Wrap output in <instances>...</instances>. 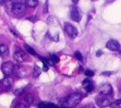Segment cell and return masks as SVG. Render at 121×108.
Returning <instances> with one entry per match:
<instances>
[{
  "mask_svg": "<svg viewBox=\"0 0 121 108\" xmlns=\"http://www.w3.org/2000/svg\"><path fill=\"white\" fill-rule=\"evenodd\" d=\"M82 99V95L79 93H74L72 95H69L64 99V105L69 107H75L77 106Z\"/></svg>",
  "mask_w": 121,
  "mask_h": 108,
  "instance_id": "1",
  "label": "cell"
},
{
  "mask_svg": "<svg viewBox=\"0 0 121 108\" xmlns=\"http://www.w3.org/2000/svg\"><path fill=\"white\" fill-rule=\"evenodd\" d=\"M112 103V98H110V96L100 95V96L97 97V99H96V104H97L99 107L111 106Z\"/></svg>",
  "mask_w": 121,
  "mask_h": 108,
  "instance_id": "2",
  "label": "cell"
},
{
  "mask_svg": "<svg viewBox=\"0 0 121 108\" xmlns=\"http://www.w3.org/2000/svg\"><path fill=\"white\" fill-rule=\"evenodd\" d=\"M63 29L66 32V34L70 38H72V39H74V38H76L78 36V30H77V28L73 25H71L70 23H64Z\"/></svg>",
  "mask_w": 121,
  "mask_h": 108,
  "instance_id": "3",
  "label": "cell"
},
{
  "mask_svg": "<svg viewBox=\"0 0 121 108\" xmlns=\"http://www.w3.org/2000/svg\"><path fill=\"white\" fill-rule=\"evenodd\" d=\"M14 68H15V65L11 62H5L2 64V72L6 77L10 76L14 72Z\"/></svg>",
  "mask_w": 121,
  "mask_h": 108,
  "instance_id": "4",
  "label": "cell"
},
{
  "mask_svg": "<svg viewBox=\"0 0 121 108\" xmlns=\"http://www.w3.org/2000/svg\"><path fill=\"white\" fill-rule=\"evenodd\" d=\"M98 93H99V95L111 96L112 94V85L110 83H103V84L99 85Z\"/></svg>",
  "mask_w": 121,
  "mask_h": 108,
  "instance_id": "5",
  "label": "cell"
},
{
  "mask_svg": "<svg viewBox=\"0 0 121 108\" xmlns=\"http://www.w3.org/2000/svg\"><path fill=\"white\" fill-rule=\"evenodd\" d=\"M26 9V5L23 3H14L11 4V11L14 14H22Z\"/></svg>",
  "mask_w": 121,
  "mask_h": 108,
  "instance_id": "6",
  "label": "cell"
},
{
  "mask_svg": "<svg viewBox=\"0 0 121 108\" xmlns=\"http://www.w3.org/2000/svg\"><path fill=\"white\" fill-rule=\"evenodd\" d=\"M70 15L72 20H74L75 22H79L81 19V12L80 10L78 9V7L73 6L71 8V11H70Z\"/></svg>",
  "mask_w": 121,
  "mask_h": 108,
  "instance_id": "7",
  "label": "cell"
},
{
  "mask_svg": "<svg viewBox=\"0 0 121 108\" xmlns=\"http://www.w3.org/2000/svg\"><path fill=\"white\" fill-rule=\"evenodd\" d=\"M13 58H14V60H15L17 63H23V62H25V61L26 60L27 55H26V52H24L23 50H20V49H19V50H16V51L14 52Z\"/></svg>",
  "mask_w": 121,
  "mask_h": 108,
  "instance_id": "8",
  "label": "cell"
},
{
  "mask_svg": "<svg viewBox=\"0 0 121 108\" xmlns=\"http://www.w3.org/2000/svg\"><path fill=\"white\" fill-rule=\"evenodd\" d=\"M106 47H107L108 49L112 50V51H117V50H119V48H120V44L118 43V41L113 40V39H111V40H109V41L107 42Z\"/></svg>",
  "mask_w": 121,
  "mask_h": 108,
  "instance_id": "9",
  "label": "cell"
},
{
  "mask_svg": "<svg viewBox=\"0 0 121 108\" xmlns=\"http://www.w3.org/2000/svg\"><path fill=\"white\" fill-rule=\"evenodd\" d=\"M0 84L2 85L3 89H9L13 84V80L11 78H9V76H7L0 81Z\"/></svg>",
  "mask_w": 121,
  "mask_h": 108,
  "instance_id": "10",
  "label": "cell"
},
{
  "mask_svg": "<svg viewBox=\"0 0 121 108\" xmlns=\"http://www.w3.org/2000/svg\"><path fill=\"white\" fill-rule=\"evenodd\" d=\"M14 72H15L16 76L19 77V78H23V77L26 76V74H27L26 68L23 67L22 65H17V66H15V68H14Z\"/></svg>",
  "mask_w": 121,
  "mask_h": 108,
  "instance_id": "11",
  "label": "cell"
},
{
  "mask_svg": "<svg viewBox=\"0 0 121 108\" xmlns=\"http://www.w3.org/2000/svg\"><path fill=\"white\" fill-rule=\"evenodd\" d=\"M82 86L86 89L87 92H91V91H93V89H94L93 81H92L91 79H88V78L85 79V80L82 81Z\"/></svg>",
  "mask_w": 121,
  "mask_h": 108,
  "instance_id": "12",
  "label": "cell"
},
{
  "mask_svg": "<svg viewBox=\"0 0 121 108\" xmlns=\"http://www.w3.org/2000/svg\"><path fill=\"white\" fill-rule=\"evenodd\" d=\"M9 55V47L5 44H0V56L6 57Z\"/></svg>",
  "mask_w": 121,
  "mask_h": 108,
  "instance_id": "13",
  "label": "cell"
},
{
  "mask_svg": "<svg viewBox=\"0 0 121 108\" xmlns=\"http://www.w3.org/2000/svg\"><path fill=\"white\" fill-rule=\"evenodd\" d=\"M25 3H26V5L27 7H29V8H35V7H37L38 4H39L38 0H25Z\"/></svg>",
  "mask_w": 121,
  "mask_h": 108,
  "instance_id": "14",
  "label": "cell"
},
{
  "mask_svg": "<svg viewBox=\"0 0 121 108\" xmlns=\"http://www.w3.org/2000/svg\"><path fill=\"white\" fill-rule=\"evenodd\" d=\"M39 107H43V108H49V107H56L55 104L51 103V102H45V101H43V102H40L38 104Z\"/></svg>",
  "mask_w": 121,
  "mask_h": 108,
  "instance_id": "15",
  "label": "cell"
},
{
  "mask_svg": "<svg viewBox=\"0 0 121 108\" xmlns=\"http://www.w3.org/2000/svg\"><path fill=\"white\" fill-rule=\"evenodd\" d=\"M41 72H42V69L38 65H34V68H33V77L38 78L40 76Z\"/></svg>",
  "mask_w": 121,
  "mask_h": 108,
  "instance_id": "16",
  "label": "cell"
},
{
  "mask_svg": "<svg viewBox=\"0 0 121 108\" xmlns=\"http://www.w3.org/2000/svg\"><path fill=\"white\" fill-rule=\"evenodd\" d=\"M25 100H26V103L31 104L33 102V100H34V98H33V96L31 94H27V95L25 96Z\"/></svg>",
  "mask_w": 121,
  "mask_h": 108,
  "instance_id": "17",
  "label": "cell"
},
{
  "mask_svg": "<svg viewBox=\"0 0 121 108\" xmlns=\"http://www.w3.org/2000/svg\"><path fill=\"white\" fill-rule=\"evenodd\" d=\"M25 48H26V52H28V53H30L31 55H37V53H36V51L31 47V46H29L28 45H25Z\"/></svg>",
  "mask_w": 121,
  "mask_h": 108,
  "instance_id": "18",
  "label": "cell"
},
{
  "mask_svg": "<svg viewBox=\"0 0 121 108\" xmlns=\"http://www.w3.org/2000/svg\"><path fill=\"white\" fill-rule=\"evenodd\" d=\"M112 107H114V108H121V99H117L115 101H113L111 105Z\"/></svg>",
  "mask_w": 121,
  "mask_h": 108,
  "instance_id": "19",
  "label": "cell"
},
{
  "mask_svg": "<svg viewBox=\"0 0 121 108\" xmlns=\"http://www.w3.org/2000/svg\"><path fill=\"white\" fill-rule=\"evenodd\" d=\"M50 59H51V61L54 63H59V61H60V59H59V57L56 55V54H50Z\"/></svg>",
  "mask_w": 121,
  "mask_h": 108,
  "instance_id": "20",
  "label": "cell"
},
{
  "mask_svg": "<svg viewBox=\"0 0 121 108\" xmlns=\"http://www.w3.org/2000/svg\"><path fill=\"white\" fill-rule=\"evenodd\" d=\"M74 55H75V57H76L78 60H79V61H82V60H83V56H82V54H81L79 51H76Z\"/></svg>",
  "mask_w": 121,
  "mask_h": 108,
  "instance_id": "21",
  "label": "cell"
},
{
  "mask_svg": "<svg viewBox=\"0 0 121 108\" xmlns=\"http://www.w3.org/2000/svg\"><path fill=\"white\" fill-rule=\"evenodd\" d=\"M87 77H93L94 76V72L92 71V70H90V69H87V70H85V73H84Z\"/></svg>",
  "mask_w": 121,
  "mask_h": 108,
  "instance_id": "22",
  "label": "cell"
},
{
  "mask_svg": "<svg viewBox=\"0 0 121 108\" xmlns=\"http://www.w3.org/2000/svg\"><path fill=\"white\" fill-rule=\"evenodd\" d=\"M25 91V87H23V88H21V89H18V90H16L15 91V94L18 96V95H21L23 92Z\"/></svg>",
  "mask_w": 121,
  "mask_h": 108,
  "instance_id": "23",
  "label": "cell"
},
{
  "mask_svg": "<svg viewBox=\"0 0 121 108\" xmlns=\"http://www.w3.org/2000/svg\"><path fill=\"white\" fill-rule=\"evenodd\" d=\"M9 31H10V32H11V33H13V34H14V36H15V37H19V34H18V33H17V32H15V31H14V30H13V29H11V28H10V29H9Z\"/></svg>",
  "mask_w": 121,
  "mask_h": 108,
  "instance_id": "24",
  "label": "cell"
},
{
  "mask_svg": "<svg viewBox=\"0 0 121 108\" xmlns=\"http://www.w3.org/2000/svg\"><path fill=\"white\" fill-rule=\"evenodd\" d=\"M102 75L103 76H110V75H112V72H103Z\"/></svg>",
  "mask_w": 121,
  "mask_h": 108,
  "instance_id": "25",
  "label": "cell"
},
{
  "mask_svg": "<svg viewBox=\"0 0 121 108\" xmlns=\"http://www.w3.org/2000/svg\"><path fill=\"white\" fill-rule=\"evenodd\" d=\"M16 107H26V105H23V104H18V105H16Z\"/></svg>",
  "mask_w": 121,
  "mask_h": 108,
  "instance_id": "26",
  "label": "cell"
},
{
  "mask_svg": "<svg viewBox=\"0 0 121 108\" xmlns=\"http://www.w3.org/2000/svg\"><path fill=\"white\" fill-rule=\"evenodd\" d=\"M71 1H72L73 3H75V4H77V3L78 2V0H71Z\"/></svg>",
  "mask_w": 121,
  "mask_h": 108,
  "instance_id": "27",
  "label": "cell"
},
{
  "mask_svg": "<svg viewBox=\"0 0 121 108\" xmlns=\"http://www.w3.org/2000/svg\"><path fill=\"white\" fill-rule=\"evenodd\" d=\"M100 54H101V51H98V52H97V53H96V55H97V56H99V55H100Z\"/></svg>",
  "mask_w": 121,
  "mask_h": 108,
  "instance_id": "28",
  "label": "cell"
},
{
  "mask_svg": "<svg viewBox=\"0 0 121 108\" xmlns=\"http://www.w3.org/2000/svg\"><path fill=\"white\" fill-rule=\"evenodd\" d=\"M2 90H3V87H2V85L0 84V93H1V91H2Z\"/></svg>",
  "mask_w": 121,
  "mask_h": 108,
  "instance_id": "29",
  "label": "cell"
},
{
  "mask_svg": "<svg viewBox=\"0 0 121 108\" xmlns=\"http://www.w3.org/2000/svg\"><path fill=\"white\" fill-rule=\"evenodd\" d=\"M12 1H14V0H12Z\"/></svg>",
  "mask_w": 121,
  "mask_h": 108,
  "instance_id": "30",
  "label": "cell"
}]
</instances>
